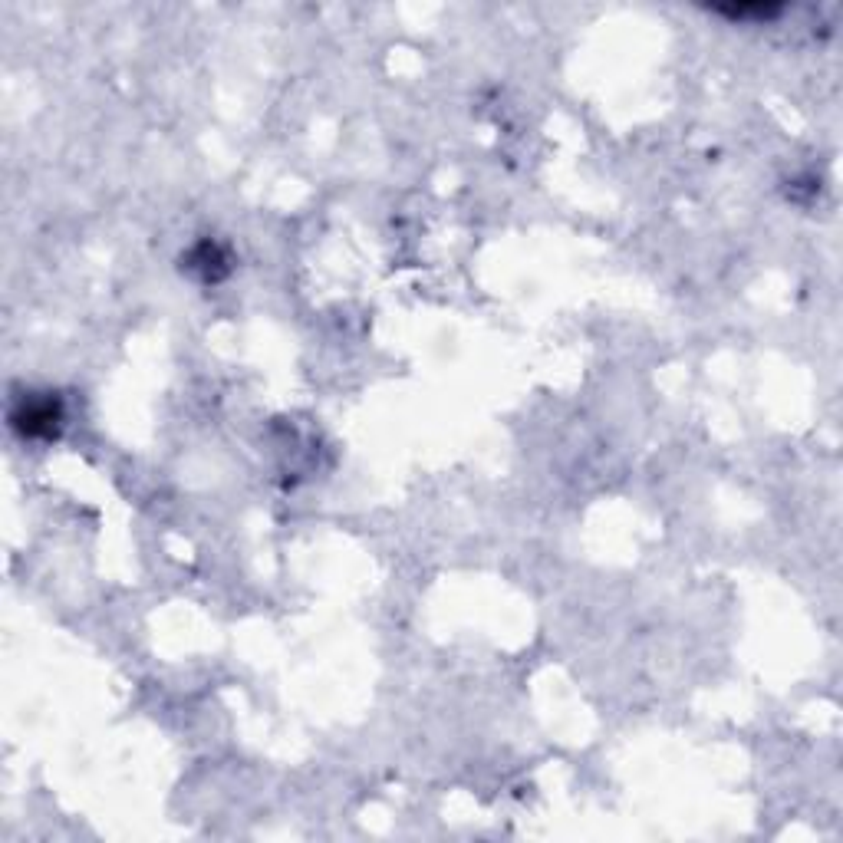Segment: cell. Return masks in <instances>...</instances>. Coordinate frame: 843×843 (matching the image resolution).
Listing matches in <instances>:
<instances>
[{"label":"cell","instance_id":"2","mask_svg":"<svg viewBox=\"0 0 843 843\" xmlns=\"http://www.w3.org/2000/svg\"><path fill=\"white\" fill-rule=\"evenodd\" d=\"M185 261H188V271L201 274L205 284H218V280L228 274V254L211 241H201L198 247H191Z\"/></svg>","mask_w":843,"mask_h":843},{"label":"cell","instance_id":"3","mask_svg":"<svg viewBox=\"0 0 843 843\" xmlns=\"http://www.w3.org/2000/svg\"><path fill=\"white\" fill-rule=\"evenodd\" d=\"M715 14L732 17V20H751V17H758V20H774V17L781 14V7H768V4H755V7H715Z\"/></svg>","mask_w":843,"mask_h":843},{"label":"cell","instance_id":"1","mask_svg":"<svg viewBox=\"0 0 843 843\" xmlns=\"http://www.w3.org/2000/svg\"><path fill=\"white\" fill-rule=\"evenodd\" d=\"M63 419V402L56 392H30L10 409V425L24 438H43V442L60 435Z\"/></svg>","mask_w":843,"mask_h":843}]
</instances>
